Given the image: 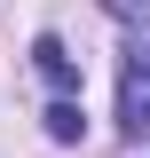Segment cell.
<instances>
[{
	"label": "cell",
	"instance_id": "cell-1",
	"mask_svg": "<svg viewBox=\"0 0 150 158\" xmlns=\"http://www.w3.org/2000/svg\"><path fill=\"white\" fill-rule=\"evenodd\" d=\"M119 127L150 142V56H127V71H119Z\"/></svg>",
	"mask_w": 150,
	"mask_h": 158
},
{
	"label": "cell",
	"instance_id": "cell-2",
	"mask_svg": "<svg viewBox=\"0 0 150 158\" xmlns=\"http://www.w3.org/2000/svg\"><path fill=\"white\" fill-rule=\"evenodd\" d=\"M32 63H40V79H48L56 95H71V87H79V63H71V48H63V40H40Z\"/></svg>",
	"mask_w": 150,
	"mask_h": 158
},
{
	"label": "cell",
	"instance_id": "cell-3",
	"mask_svg": "<svg viewBox=\"0 0 150 158\" xmlns=\"http://www.w3.org/2000/svg\"><path fill=\"white\" fill-rule=\"evenodd\" d=\"M79 127H87V118H79V103H71V95L48 103V135H56V142H79Z\"/></svg>",
	"mask_w": 150,
	"mask_h": 158
},
{
	"label": "cell",
	"instance_id": "cell-4",
	"mask_svg": "<svg viewBox=\"0 0 150 158\" xmlns=\"http://www.w3.org/2000/svg\"><path fill=\"white\" fill-rule=\"evenodd\" d=\"M103 8H111L119 24H142V32H150V0H103Z\"/></svg>",
	"mask_w": 150,
	"mask_h": 158
}]
</instances>
